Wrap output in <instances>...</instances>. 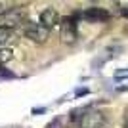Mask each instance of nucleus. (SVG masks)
I'll use <instances>...</instances> for the list:
<instances>
[{
  "label": "nucleus",
  "mask_w": 128,
  "mask_h": 128,
  "mask_svg": "<svg viewBox=\"0 0 128 128\" xmlns=\"http://www.w3.org/2000/svg\"><path fill=\"white\" fill-rule=\"evenodd\" d=\"M27 19V12L23 8H10L4 14H0V27H8V29H16Z\"/></svg>",
  "instance_id": "f257e3e1"
},
{
  "label": "nucleus",
  "mask_w": 128,
  "mask_h": 128,
  "mask_svg": "<svg viewBox=\"0 0 128 128\" xmlns=\"http://www.w3.org/2000/svg\"><path fill=\"white\" fill-rule=\"evenodd\" d=\"M23 34H25L27 40H31L34 44H44L50 36V29H46L40 23H27L25 29H23Z\"/></svg>",
  "instance_id": "f03ea898"
},
{
  "label": "nucleus",
  "mask_w": 128,
  "mask_h": 128,
  "mask_svg": "<svg viewBox=\"0 0 128 128\" xmlns=\"http://www.w3.org/2000/svg\"><path fill=\"white\" fill-rule=\"evenodd\" d=\"M105 126V117L102 111L88 109L78 117V128H103Z\"/></svg>",
  "instance_id": "7ed1b4c3"
},
{
  "label": "nucleus",
  "mask_w": 128,
  "mask_h": 128,
  "mask_svg": "<svg viewBox=\"0 0 128 128\" xmlns=\"http://www.w3.org/2000/svg\"><path fill=\"white\" fill-rule=\"evenodd\" d=\"M59 38L63 44H75L78 34H76V27L73 23V19H63L61 27H59Z\"/></svg>",
  "instance_id": "20e7f679"
},
{
  "label": "nucleus",
  "mask_w": 128,
  "mask_h": 128,
  "mask_svg": "<svg viewBox=\"0 0 128 128\" xmlns=\"http://www.w3.org/2000/svg\"><path fill=\"white\" fill-rule=\"evenodd\" d=\"M40 25H44L46 29H52V27H56L59 23V16L58 12L54 10V8H46V10L40 12Z\"/></svg>",
  "instance_id": "39448f33"
},
{
  "label": "nucleus",
  "mask_w": 128,
  "mask_h": 128,
  "mask_svg": "<svg viewBox=\"0 0 128 128\" xmlns=\"http://www.w3.org/2000/svg\"><path fill=\"white\" fill-rule=\"evenodd\" d=\"M84 19H90V21H107L109 19V12H105L103 8H90V10H86L82 14Z\"/></svg>",
  "instance_id": "423d86ee"
},
{
  "label": "nucleus",
  "mask_w": 128,
  "mask_h": 128,
  "mask_svg": "<svg viewBox=\"0 0 128 128\" xmlns=\"http://www.w3.org/2000/svg\"><path fill=\"white\" fill-rule=\"evenodd\" d=\"M16 38V29H8V27H0V46H6Z\"/></svg>",
  "instance_id": "0eeeda50"
},
{
  "label": "nucleus",
  "mask_w": 128,
  "mask_h": 128,
  "mask_svg": "<svg viewBox=\"0 0 128 128\" xmlns=\"http://www.w3.org/2000/svg\"><path fill=\"white\" fill-rule=\"evenodd\" d=\"M14 59V50L8 46H0V63H8Z\"/></svg>",
  "instance_id": "6e6552de"
},
{
  "label": "nucleus",
  "mask_w": 128,
  "mask_h": 128,
  "mask_svg": "<svg viewBox=\"0 0 128 128\" xmlns=\"http://www.w3.org/2000/svg\"><path fill=\"white\" fill-rule=\"evenodd\" d=\"M56 126H58V122H54V124H52V126H50V128H56Z\"/></svg>",
  "instance_id": "1a4fd4ad"
},
{
  "label": "nucleus",
  "mask_w": 128,
  "mask_h": 128,
  "mask_svg": "<svg viewBox=\"0 0 128 128\" xmlns=\"http://www.w3.org/2000/svg\"><path fill=\"white\" fill-rule=\"evenodd\" d=\"M124 128H128V118H126V124H124Z\"/></svg>",
  "instance_id": "9d476101"
}]
</instances>
